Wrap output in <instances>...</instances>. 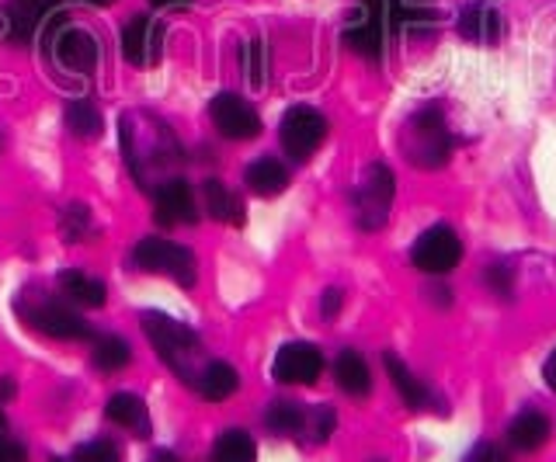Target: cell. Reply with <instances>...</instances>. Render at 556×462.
Segmentation results:
<instances>
[{
  "label": "cell",
  "mask_w": 556,
  "mask_h": 462,
  "mask_svg": "<svg viewBox=\"0 0 556 462\" xmlns=\"http://www.w3.org/2000/svg\"><path fill=\"white\" fill-rule=\"evenodd\" d=\"M243 181H248V188L254 195L261 198H275V195H282L286 188H289V167L282 161H275V157H257L248 164V170H243Z\"/></svg>",
  "instance_id": "19"
},
{
  "label": "cell",
  "mask_w": 556,
  "mask_h": 462,
  "mask_svg": "<svg viewBox=\"0 0 556 462\" xmlns=\"http://www.w3.org/2000/svg\"><path fill=\"white\" fill-rule=\"evenodd\" d=\"M56 282H60V293L70 303L87 306V310H101L104 299H109V288H104V282L94 279V275H87V271H80V268H63L56 275Z\"/></svg>",
  "instance_id": "17"
},
{
  "label": "cell",
  "mask_w": 556,
  "mask_h": 462,
  "mask_svg": "<svg viewBox=\"0 0 556 462\" xmlns=\"http://www.w3.org/2000/svg\"><path fill=\"white\" fill-rule=\"evenodd\" d=\"M334 380L348 397H355V400L369 397V389H372V372H369V365H365V358L352 348H344L334 358Z\"/></svg>",
  "instance_id": "23"
},
{
  "label": "cell",
  "mask_w": 556,
  "mask_h": 462,
  "mask_svg": "<svg viewBox=\"0 0 556 462\" xmlns=\"http://www.w3.org/2000/svg\"><path fill=\"white\" fill-rule=\"evenodd\" d=\"M77 4H91V8H109L115 0H77Z\"/></svg>",
  "instance_id": "40"
},
{
  "label": "cell",
  "mask_w": 556,
  "mask_h": 462,
  "mask_svg": "<svg viewBox=\"0 0 556 462\" xmlns=\"http://www.w3.org/2000/svg\"><path fill=\"white\" fill-rule=\"evenodd\" d=\"M0 400H14V380H0Z\"/></svg>",
  "instance_id": "38"
},
{
  "label": "cell",
  "mask_w": 556,
  "mask_h": 462,
  "mask_svg": "<svg viewBox=\"0 0 556 462\" xmlns=\"http://www.w3.org/2000/svg\"><path fill=\"white\" fill-rule=\"evenodd\" d=\"M553 427L543 410H521V414L508 424V445L515 452H535L549 441Z\"/></svg>",
  "instance_id": "18"
},
{
  "label": "cell",
  "mask_w": 556,
  "mask_h": 462,
  "mask_svg": "<svg viewBox=\"0 0 556 462\" xmlns=\"http://www.w3.org/2000/svg\"><path fill=\"white\" fill-rule=\"evenodd\" d=\"M118 143H122V157L136 181L139 192H156L164 181L178 178V167L185 161V150L178 143L174 129L156 118L153 112L132 108L118 118Z\"/></svg>",
  "instance_id": "1"
},
{
  "label": "cell",
  "mask_w": 556,
  "mask_h": 462,
  "mask_svg": "<svg viewBox=\"0 0 556 462\" xmlns=\"http://www.w3.org/2000/svg\"><path fill=\"white\" fill-rule=\"evenodd\" d=\"M156 462H178V455H174V452H156Z\"/></svg>",
  "instance_id": "41"
},
{
  "label": "cell",
  "mask_w": 556,
  "mask_h": 462,
  "mask_svg": "<svg viewBox=\"0 0 556 462\" xmlns=\"http://www.w3.org/2000/svg\"><path fill=\"white\" fill-rule=\"evenodd\" d=\"M243 74H248L251 88H265V80H268V46H265V39L248 42V53H243Z\"/></svg>",
  "instance_id": "30"
},
{
  "label": "cell",
  "mask_w": 556,
  "mask_h": 462,
  "mask_svg": "<svg viewBox=\"0 0 556 462\" xmlns=\"http://www.w3.org/2000/svg\"><path fill=\"white\" fill-rule=\"evenodd\" d=\"M202 205L216 222H230V227H243V216H248V213H243L240 195L230 192V188H226L223 181H216V178H208L202 184Z\"/></svg>",
  "instance_id": "21"
},
{
  "label": "cell",
  "mask_w": 556,
  "mask_h": 462,
  "mask_svg": "<svg viewBox=\"0 0 556 462\" xmlns=\"http://www.w3.org/2000/svg\"><path fill=\"white\" fill-rule=\"evenodd\" d=\"M237 389H240V375H237V369L230 362H205L202 375L195 380V393L208 403L230 400Z\"/></svg>",
  "instance_id": "22"
},
{
  "label": "cell",
  "mask_w": 556,
  "mask_h": 462,
  "mask_svg": "<svg viewBox=\"0 0 556 462\" xmlns=\"http://www.w3.org/2000/svg\"><path fill=\"white\" fill-rule=\"evenodd\" d=\"M393 195H396L393 170L387 164H369V170H365V178L355 192V216L365 233H376L387 227Z\"/></svg>",
  "instance_id": "7"
},
{
  "label": "cell",
  "mask_w": 556,
  "mask_h": 462,
  "mask_svg": "<svg viewBox=\"0 0 556 462\" xmlns=\"http://www.w3.org/2000/svg\"><path fill=\"white\" fill-rule=\"evenodd\" d=\"M14 313L25 328L39 331L46 337H56V341L91 337V328H87V320L74 306H66V299L46 293V288H25V293L14 299Z\"/></svg>",
  "instance_id": "3"
},
{
  "label": "cell",
  "mask_w": 556,
  "mask_h": 462,
  "mask_svg": "<svg viewBox=\"0 0 556 462\" xmlns=\"http://www.w3.org/2000/svg\"><path fill=\"white\" fill-rule=\"evenodd\" d=\"M387 362V372H390V380H393V386H396V397L404 400L410 410H428V407H434V397H431V389L417 380V375L400 362L396 355H387L382 358Z\"/></svg>",
  "instance_id": "24"
},
{
  "label": "cell",
  "mask_w": 556,
  "mask_h": 462,
  "mask_svg": "<svg viewBox=\"0 0 556 462\" xmlns=\"http://www.w3.org/2000/svg\"><path fill=\"white\" fill-rule=\"evenodd\" d=\"M153 8H185L188 0H150Z\"/></svg>",
  "instance_id": "39"
},
{
  "label": "cell",
  "mask_w": 556,
  "mask_h": 462,
  "mask_svg": "<svg viewBox=\"0 0 556 462\" xmlns=\"http://www.w3.org/2000/svg\"><path fill=\"white\" fill-rule=\"evenodd\" d=\"M66 129L80 136V140H94L104 129V118H101V108L94 105L91 98H80V101H70L66 105Z\"/></svg>",
  "instance_id": "27"
},
{
  "label": "cell",
  "mask_w": 556,
  "mask_h": 462,
  "mask_svg": "<svg viewBox=\"0 0 556 462\" xmlns=\"http://www.w3.org/2000/svg\"><path fill=\"white\" fill-rule=\"evenodd\" d=\"M341 303H344V293L341 288H327V293L320 296V317L324 320H334L341 313Z\"/></svg>",
  "instance_id": "35"
},
{
  "label": "cell",
  "mask_w": 556,
  "mask_h": 462,
  "mask_svg": "<svg viewBox=\"0 0 556 462\" xmlns=\"http://www.w3.org/2000/svg\"><path fill=\"white\" fill-rule=\"evenodd\" d=\"M456 31L466 42L494 46L504 36V18H501V11L494 4H486V0H473L469 8H463L459 22H456Z\"/></svg>",
  "instance_id": "16"
},
{
  "label": "cell",
  "mask_w": 556,
  "mask_h": 462,
  "mask_svg": "<svg viewBox=\"0 0 556 462\" xmlns=\"http://www.w3.org/2000/svg\"><path fill=\"white\" fill-rule=\"evenodd\" d=\"M60 0H8L0 8V25H4V39L14 46H28L42 31V25L56 14Z\"/></svg>",
  "instance_id": "12"
},
{
  "label": "cell",
  "mask_w": 556,
  "mask_h": 462,
  "mask_svg": "<svg viewBox=\"0 0 556 462\" xmlns=\"http://www.w3.org/2000/svg\"><path fill=\"white\" fill-rule=\"evenodd\" d=\"M42 53L60 66V70L74 74V77H94L98 60H101V46L91 31L74 28L63 14L56 11L39 31Z\"/></svg>",
  "instance_id": "4"
},
{
  "label": "cell",
  "mask_w": 556,
  "mask_h": 462,
  "mask_svg": "<svg viewBox=\"0 0 556 462\" xmlns=\"http://www.w3.org/2000/svg\"><path fill=\"white\" fill-rule=\"evenodd\" d=\"M483 279H486V285L494 288V293H501V296H511V275H508V268H501V265L486 268V271H483Z\"/></svg>",
  "instance_id": "34"
},
{
  "label": "cell",
  "mask_w": 556,
  "mask_h": 462,
  "mask_svg": "<svg viewBox=\"0 0 556 462\" xmlns=\"http://www.w3.org/2000/svg\"><path fill=\"white\" fill-rule=\"evenodd\" d=\"M161 39H164V25H156L147 14H136L122 28V53H126L132 66H153L161 60Z\"/></svg>",
  "instance_id": "15"
},
{
  "label": "cell",
  "mask_w": 556,
  "mask_h": 462,
  "mask_svg": "<svg viewBox=\"0 0 556 462\" xmlns=\"http://www.w3.org/2000/svg\"><path fill=\"white\" fill-rule=\"evenodd\" d=\"M208 115H213V126L219 129V136L226 140H237V143H248L261 132V118L254 112L251 101H243L240 94L223 91L208 101Z\"/></svg>",
  "instance_id": "13"
},
{
  "label": "cell",
  "mask_w": 556,
  "mask_h": 462,
  "mask_svg": "<svg viewBox=\"0 0 556 462\" xmlns=\"http://www.w3.org/2000/svg\"><path fill=\"white\" fill-rule=\"evenodd\" d=\"M265 427L278 438H292V435H303L306 427V410L292 400H275L268 410H265Z\"/></svg>",
  "instance_id": "26"
},
{
  "label": "cell",
  "mask_w": 556,
  "mask_h": 462,
  "mask_svg": "<svg viewBox=\"0 0 556 462\" xmlns=\"http://www.w3.org/2000/svg\"><path fill=\"white\" fill-rule=\"evenodd\" d=\"M334 424H338V418H334V407H317L313 414H306V438L317 445V441H324V438H330V432H334Z\"/></svg>",
  "instance_id": "32"
},
{
  "label": "cell",
  "mask_w": 556,
  "mask_h": 462,
  "mask_svg": "<svg viewBox=\"0 0 556 462\" xmlns=\"http://www.w3.org/2000/svg\"><path fill=\"white\" fill-rule=\"evenodd\" d=\"M466 462H511V459H508V452L501 449V445H494V441H477L473 449H469Z\"/></svg>",
  "instance_id": "33"
},
{
  "label": "cell",
  "mask_w": 556,
  "mask_h": 462,
  "mask_svg": "<svg viewBox=\"0 0 556 462\" xmlns=\"http://www.w3.org/2000/svg\"><path fill=\"white\" fill-rule=\"evenodd\" d=\"M543 380H546V386L556 393V351L546 358V365H543Z\"/></svg>",
  "instance_id": "37"
},
{
  "label": "cell",
  "mask_w": 556,
  "mask_h": 462,
  "mask_svg": "<svg viewBox=\"0 0 556 462\" xmlns=\"http://www.w3.org/2000/svg\"><path fill=\"white\" fill-rule=\"evenodd\" d=\"M327 140V118L313 108V105H292L282 123H278V143L289 153V157L300 164L309 161Z\"/></svg>",
  "instance_id": "8"
},
{
  "label": "cell",
  "mask_w": 556,
  "mask_h": 462,
  "mask_svg": "<svg viewBox=\"0 0 556 462\" xmlns=\"http://www.w3.org/2000/svg\"><path fill=\"white\" fill-rule=\"evenodd\" d=\"M132 265L139 271H156V275L174 279L181 288L195 285V254L185 244L164 241V236H147L132 247Z\"/></svg>",
  "instance_id": "5"
},
{
  "label": "cell",
  "mask_w": 556,
  "mask_h": 462,
  "mask_svg": "<svg viewBox=\"0 0 556 462\" xmlns=\"http://www.w3.org/2000/svg\"><path fill=\"white\" fill-rule=\"evenodd\" d=\"M0 432H4V410H0Z\"/></svg>",
  "instance_id": "42"
},
{
  "label": "cell",
  "mask_w": 556,
  "mask_h": 462,
  "mask_svg": "<svg viewBox=\"0 0 556 462\" xmlns=\"http://www.w3.org/2000/svg\"><path fill=\"white\" fill-rule=\"evenodd\" d=\"M87 233H91V209H87L84 202L63 205V213H60V236H63V241L77 244V241H84Z\"/></svg>",
  "instance_id": "29"
},
{
  "label": "cell",
  "mask_w": 556,
  "mask_h": 462,
  "mask_svg": "<svg viewBox=\"0 0 556 462\" xmlns=\"http://www.w3.org/2000/svg\"><path fill=\"white\" fill-rule=\"evenodd\" d=\"M104 418L112 424L126 427L136 438H147L150 435V414H147V403L136 397V393H115L104 407Z\"/></svg>",
  "instance_id": "20"
},
{
  "label": "cell",
  "mask_w": 556,
  "mask_h": 462,
  "mask_svg": "<svg viewBox=\"0 0 556 462\" xmlns=\"http://www.w3.org/2000/svg\"><path fill=\"white\" fill-rule=\"evenodd\" d=\"M74 462H122L118 445L109 438H94V441H84L80 449L74 452Z\"/></svg>",
  "instance_id": "31"
},
{
  "label": "cell",
  "mask_w": 556,
  "mask_h": 462,
  "mask_svg": "<svg viewBox=\"0 0 556 462\" xmlns=\"http://www.w3.org/2000/svg\"><path fill=\"white\" fill-rule=\"evenodd\" d=\"M320 372H324V355L309 341H289V345L278 348L271 362L275 383L282 386H313L320 380Z\"/></svg>",
  "instance_id": "11"
},
{
  "label": "cell",
  "mask_w": 556,
  "mask_h": 462,
  "mask_svg": "<svg viewBox=\"0 0 556 462\" xmlns=\"http://www.w3.org/2000/svg\"><path fill=\"white\" fill-rule=\"evenodd\" d=\"M153 219L161 227H191L199 219V202L185 178H170L153 192Z\"/></svg>",
  "instance_id": "14"
},
{
  "label": "cell",
  "mask_w": 556,
  "mask_h": 462,
  "mask_svg": "<svg viewBox=\"0 0 556 462\" xmlns=\"http://www.w3.org/2000/svg\"><path fill=\"white\" fill-rule=\"evenodd\" d=\"M404 153L414 161V167H421V170H434L448 161L452 143H448V132L442 126L439 108H421L410 118Z\"/></svg>",
  "instance_id": "6"
},
{
  "label": "cell",
  "mask_w": 556,
  "mask_h": 462,
  "mask_svg": "<svg viewBox=\"0 0 556 462\" xmlns=\"http://www.w3.org/2000/svg\"><path fill=\"white\" fill-rule=\"evenodd\" d=\"M390 36L387 25V0H358V11L348 18L341 39L348 49H355L358 56L379 63L382 60V42Z\"/></svg>",
  "instance_id": "9"
},
{
  "label": "cell",
  "mask_w": 556,
  "mask_h": 462,
  "mask_svg": "<svg viewBox=\"0 0 556 462\" xmlns=\"http://www.w3.org/2000/svg\"><path fill=\"white\" fill-rule=\"evenodd\" d=\"M414 4H425V0H414Z\"/></svg>",
  "instance_id": "44"
},
{
  "label": "cell",
  "mask_w": 556,
  "mask_h": 462,
  "mask_svg": "<svg viewBox=\"0 0 556 462\" xmlns=\"http://www.w3.org/2000/svg\"><path fill=\"white\" fill-rule=\"evenodd\" d=\"M213 462H257L254 438L248 432H240V427L223 432L213 445Z\"/></svg>",
  "instance_id": "28"
},
{
  "label": "cell",
  "mask_w": 556,
  "mask_h": 462,
  "mask_svg": "<svg viewBox=\"0 0 556 462\" xmlns=\"http://www.w3.org/2000/svg\"><path fill=\"white\" fill-rule=\"evenodd\" d=\"M49 462H74V459H49Z\"/></svg>",
  "instance_id": "43"
},
{
  "label": "cell",
  "mask_w": 556,
  "mask_h": 462,
  "mask_svg": "<svg viewBox=\"0 0 556 462\" xmlns=\"http://www.w3.org/2000/svg\"><path fill=\"white\" fill-rule=\"evenodd\" d=\"M459 258H463V241L456 236V230H448V227L425 230L410 247V261L417 271H425V275H445V271L459 265Z\"/></svg>",
  "instance_id": "10"
},
{
  "label": "cell",
  "mask_w": 556,
  "mask_h": 462,
  "mask_svg": "<svg viewBox=\"0 0 556 462\" xmlns=\"http://www.w3.org/2000/svg\"><path fill=\"white\" fill-rule=\"evenodd\" d=\"M91 362H94V369H98V372H104V375L129 369V362H132V348H129V341H122L118 334H101V337L94 341Z\"/></svg>",
  "instance_id": "25"
},
{
  "label": "cell",
  "mask_w": 556,
  "mask_h": 462,
  "mask_svg": "<svg viewBox=\"0 0 556 462\" xmlns=\"http://www.w3.org/2000/svg\"><path fill=\"white\" fill-rule=\"evenodd\" d=\"M139 328H143L153 351L164 358V365L178 375L181 383L195 386V380L205 369V351H202L199 334L191 331L188 323L174 320L167 313H156V310L139 313Z\"/></svg>",
  "instance_id": "2"
},
{
  "label": "cell",
  "mask_w": 556,
  "mask_h": 462,
  "mask_svg": "<svg viewBox=\"0 0 556 462\" xmlns=\"http://www.w3.org/2000/svg\"><path fill=\"white\" fill-rule=\"evenodd\" d=\"M0 462H28V452L22 441L0 435Z\"/></svg>",
  "instance_id": "36"
}]
</instances>
